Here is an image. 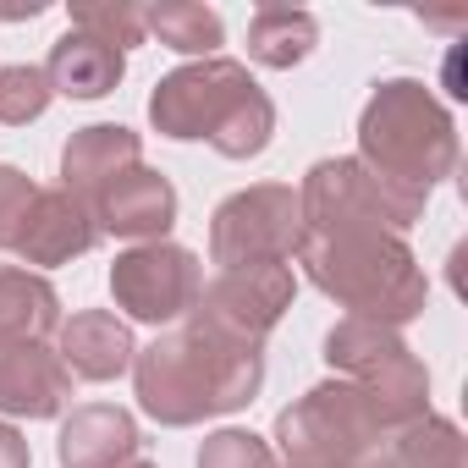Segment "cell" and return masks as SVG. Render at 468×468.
Listing matches in <instances>:
<instances>
[{
  "label": "cell",
  "instance_id": "obj_1",
  "mask_svg": "<svg viewBox=\"0 0 468 468\" xmlns=\"http://www.w3.org/2000/svg\"><path fill=\"white\" fill-rule=\"evenodd\" d=\"M133 386H138V408L154 424L182 430L198 419H220L260 397L265 347L238 342L204 325L198 314H187L182 325H171L133 358Z\"/></svg>",
  "mask_w": 468,
  "mask_h": 468
},
{
  "label": "cell",
  "instance_id": "obj_2",
  "mask_svg": "<svg viewBox=\"0 0 468 468\" xmlns=\"http://www.w3.org/2000/svg\"><path fill=\"white\" fill-rule=\"evenodd\" d=\"M303 276L347 309V320L369 325H408L424 314V271L408 254L397 231L380 226H347V231H303L298 238Z\"/></svg>",
  "mask_w": 468,
  "mask_h": 468
},
{
  "label": "cell",
  "instance_id": "obj_3",
  "mask_svg": "<svg viewBox=\"0 0 468 468\" xmlns=\"http://www.w3.org/2000/svg\"><path fill=\"white\" fill-rule=\"evenodd\" d=\"M149 122H154V133L182 138V144L204 138L226 160H254L276 138L271 94L249 78L243 61H226V56L165 72L149 94Z\"/></svg>",
  "mask_w": 468,
  "mask_h": 468
},
{
  "label": "cell",
  "instance_id": "obj_4",
  "mask_svg": "<svg viewBox=\"0 0 468 468\" xmlns=\"http://www.w3.org/2000/svg\"><path fill=\"white\" fill-rule=\"evenodd\" d=\"M358 149L380 182H397L408 193H424L457 171V127L452 116L430 100L424 83L413 78H386L375 83L364 116H358Z\"/></svg>",
  "mask_w": 468,
  "mask_h": 468
},
{
  "label": "cell",
  "instance_id": "obj_5",
  "mask_svg": "<svg viewBox=\"0 0 468 468\" xmlns=\"http://www.w3.org/2000/svg\"><path fill=\"white\" fill-rule=\"evenodd\" d=\"M276 441H282L287 468H358L386 452L380 446L386 424L358 386L325 380V386L303 391L292 408H282Z\"/></svg>",
  "mask_w": 468,
  "mask_h": 468
},
{
  "label": "cell",
  "instance_id": "obj_6",
  "mask_svg": "<svg viewBox=\"0 0 468 468\" xmlns=\"http://www.w3.org/2000/svg\"><path fill=\"white\" fill-rule=\"evenodd\" d=\"M325 364L358 386L369 397V408L380 413L386 435H397L402 424L430 413V375L413 358V347L391 331V325H369V320H342L325 336Z\"/></svg>",
  "mask_w": 468,
  "mask_h": 468
},
{
  "label": "cell",
  "instance_id": "obj_7",
  "mask_svg": "<svg viewBox=\"0 0 468 468\" xmlns=\"http://www.w3.org/2000/svg\"><path fill=\"white\" fill-rule=\"evenodd\" d=\"M298 209H303V231L380 226V231H397L402 238V231L424 215V193L380 182L358 160H320V165H309V176L298 187Z\"/></svg>",
  "mask_w": 468,
  "mask_h": 468
},
{
  "label": "cell",
  "instance_id": "obj_8",
  "mask_svg": "<svg viewBox=\"0 0 468 468\" xmlns=\"http://www.w3.org/2000/svg\"><path fill=\"white\" fill-rule=\"evenodd\" d=\"M303 238V209L298 187L287 182H260L220 198L209 215V260L220 271H249V265H287Z\"/></svg>",
  "mask_w": 468,
  "mask_h": 468
},
{
  "label": "cell",
  "instance_id": "obj_9",
  "mask_svg": "<svg viewBox=\"0 0 468 468\" xmlns=\"http://www.w3.org/2000/svg\"><path fill=\"white\" fill-rule=\"evenodd\" d=\"M111 292H116V309H127L144 325H182L204 292V265L193 249L138 243V249L116 254Z\"/></svg>",
  "mask_w": 468,
  "mask_h": 468
},
{
  "label": "cell",
  "instance_id": "obj_10",
  "mask_svg": "<svg viewBox=\"0 0 468 468\" xmlns=\"http://www.w3.org/2000/svg\"><path fill=\"white\" fill-rule=\"evenodd\" d=\"M292 292H298L292 265H249V271H220V276L198 292L193 314H198L204 325L226 331V336H238V342L265 347V336H271V331L282 325V314L292 309Z\"/></svg>",
  "mask_w": 468,
  "mask_h": 468
},
{
  "label": "cell",
  "instance_id": "obj_11",
  "mask_svg": "<svg viewBox=\"0 0 468 468\" xmlns=\"http://www.w3.org/2000/svg\"><path fill=\"white\" fill-rule=\"evenodd\" d=\"M89 215L100 226V238H127V243H165V231L176 220V187L149 171L133 165L122 171L100 198H89Z\"/></svg>",
  "mask_w": 468,
  "mask_h": 468
},
{
  "label": "cell",
  "instance_id": "obj_12",
  "mask_svg": "<svg viewBox=\"0 0 468 468\" xmlns=\"http://www.w3.org/2000/svg\"><path fill=\"white\" fill-rule=\"evenodd\" d=\"M94 243H100V226H94L89 204L72 198L67 187H39V198L28 209V226H23L12 254L28 260V265H72Z\"/></svg>",
  "mask_w": 468,
  "mask_h": 468
},
{
  "label": "cell",
  "instance_id": "obj_13",
  "mask_svg": "<svg viewBox=\"0 0 468 468\" xmlns=\"http://www.w3.org/2000/svg\"><path fill=\"white\" fill-rule=\"evenodd\" d=\"M72 402V369L56 347H6L0 353V413L12 419H56Z\"/></svg>",
  "mask_w": 468,
  "mask_h": 468
},
{
  "label": "cell",
  "instance_id": "obj_14",
  "mask_svg": "<svg viewBox=\"0 0 468 468\" xmlns=\"http://www.w3.org/2000/svg\"><path fill=\"white\" fill-rule=\"evenodd\" d=\"M133 165H144L138 133L116 127V122H100V127H83V133L67 138V149H61V187L89 204V198H100Z\"/></svg>",
  "mask_w": 468,
  "mask_h": 468
},
{
  "label": "cell",
  "instance_id": "obj_15",
  "mask_svg": "<svg viewBox=\"0 0 468 468\" xmlns=\"http://www.w3.org/2000/svg\"><path fill=\"white\" fill-rule=\"evenodd\" d=\"M61 364L78 380H116L122 369H133L138 347L127 320H116L111 309H78L72 320H61V342H56Z\"/></svg>",
  "mask_w": 468,
  "mask_h": 468
},
{
  "label": "cell",
  "instance_id": "obj_16",
  "mask_svg": "<svg viewBox=\"0 0 468 468\" xmlns=\"http://www.w3.org/2000/svg\"><path fill=\"white\" fill-rule=\"evenodd\" d=\"M61 468H127L138 457V424L116 402H89L61 424Z\"/></svg>",
  "mask_w": 468,
  "mask_h": 468
},
{
  "label": "cell",
  "instance_id": "obj_17",
  "mask_svg": "<svg viewBox=\"0 0 468 468\" xmlns=\"http://www.w3.org/2000/svg\"><path fill=\"white\" fill-rule=\"evenodd\" d=\"M127 72V56L67 28L56 45H50V61H45V78H50V94H67V100H105Z\"/></svg>",
  "mask_w": 468,
  "mask_h": 468
},
{
  "label": "cell",
  "instance_id": "obj_18",
  "mask_svg": "<svg viewBox=\"0 0 468 468\" xmlns=\"http://www.w3.org/2000/svg\"><path fill=\"white\" fill-rule=\"evenodd\" d=\"M50 331H61V298L45 276L23 265H0V353L34 347Z\"/></svg>",
  "mask_w": 468,
  "mask_h": 468
},
{
  "label": "cell",
  "instance_id": "obj_19",
  "mask_svg": "<svg viewBox=\"0 0 468 468\" xmlns=\"http://www.w3.org/2000/svg\"><path fill=\"white\" fill-rule=\"evenodd\" d=\"M320 45V23L303 6H260L249 17V56L271 72H292Z\"/></svg>",
  "mask_w": 468,
  "mask_h": 468
},
{
  "label": "cell",
  "instance_id": "obj_20",
  "mask_svg": "<svg viewBox=\"0 0 468 468\" xmlns=\"http://www.w3.org/2000/svg\"><path fill=\"white\" fill-rule=\"evenodd\" d=\"M144 39H160L176 56H204L209 61L220 50L226 28H220V17L209 6H193V0H160V6L144 12Z\"/></svg>",
  "mask_w": 468,
  "mask_h": 468
},
{
  "label": "cell",
  "instance_id": "obj_21",
  "mask_svg": "<svg viewBox=\"0 0 468 468\" xmlns=\"http://www.w3.org/2000/svg\"><path fill=\"white\" fill-rule=\"evenodd\" d=\"M380 457H386V468H468L457 424L452 419H430V413L413 419V424H402L397 441Z\"/></svg>",
  "mask_w": 468,
  "mask_h": 468
},
{
  "label": "cell",
  "instance_id": "obj_22",
  "mask_svg": "<svg viewBox=\"0 0 468 468\" xmlns=\"http://www.w3.org/2000/svg\"><path fill=\"white\" fill-rule=\"evenodd\" d=\"M72 28L127 56L133 45H144V6H127V0H83V6H72Z\"/></svg>",
  "mask_w": 468,
  "mask_h": 468
},
{
  "label": "cell",
  "instance_id": "obj_23",
  "mask_svg": "<svg viewBox=\"0 0 468 468\" xmlns=\"http://www.w3.org/2000/svg\"><path fill=\"white\" fill-rule=\"evenodd\" d=\"M50 111V78L45 67H0V122L28 127Z\"/></svg>",
  "mask_w": 468,
  "mask_h": 468
},
{
  "label": "cell",
  "instance_id": "obj_24",
  "mask_svg": "<svg viewBox=\"0 0 468 468\" xmlns=\"http://www.w3.org/2000/svg\"><path fill=\"white\" fill-rule=\"evenodd\" d=\"M198 468H276V452L254 430H215L198 446Z\"/></svg>",
  "mask_w": 468,
  "mask_h": 468
},
{
  "label": "cell",
  "instance_id": "obj_25",
  "mask_svg": "<svg viewBox=\"0 0 468 468\" xmlns=\"http://www.w3.org/2000/svg\"><path fill=\"white\" fill-rule=\"evenodd\" d=\"M34 198H39V182H34V176H23L17 165H0V249H6V254H12L17 238H23Z\"/></svg>",
  "mask_w": 468,
  "mask_h": 468
},
{
  "label": "cell",
  "instance_id": "obj_26",
  "mask_svg": "<svg viewBox=\"0 0 468 468\" xmlns=\"http://www.w3.org/2000/svg\"><path fill=\"white\" fill-rule=\"evenodd\" d=\"M0 468H34V457H28V441H23L12 424H0Z\"/></svg>",
  "mask_w": 468,
  "mask_h": 468
},
{
  "label": "cell",
  "instance_id": "obj_27",
  "mask_svg": "<svg viewBox=\"0 0 468 468\" xmlns=\"http://www.w3.org/2000/svg\"><path fill=\"white\" fill-rule=\"evenodd\" d=\"M6 23H23V17H45V0H28V6H0Z\"/></svg>",
  "mask_w": 468,
  "mask_h": 468
},
{
  "label": "cell",
  "instance_id": "obj_28",
  "mask_svg": "<svg viewBox=\"0 0 468 468\" xmlns=\"http://www.w3.org/2000/svg\"><path fill=\"white\" fill-rule=\"evenodd\" d=\"M358 468H386V457H369V463H358Z\"/></svg>",
  "mask_w": 468,
  "mask_h": 468
},
{
  "label": "cell",
  "instance_id": "obj_29",
  "mask_svg": "<svg viewBox=\"0 0 468 468\" xmlns=\"http://www.w3.org/2000/svg\"><path fill=\"white\" fill-rule=\"evenodd\" d=\"M127 468H154V463H144V457H133V463H127Z\"/></svg>",
  "mask_w": 468,
  "mask_h": 468
}]
</instances>
